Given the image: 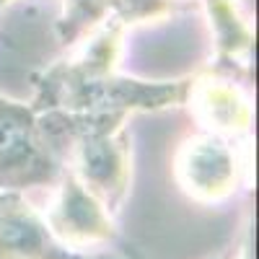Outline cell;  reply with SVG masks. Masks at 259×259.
Listing matches in <instances>:
<instances>
[{"label":"cell","mask_w":259,"mask_h":259,"mask_svg":"<svg viewBox=\"0 0 259 259\" xmlns=\"http://www.w3.org/2000/svg\"><path fill=\"white\" fill-rule=\"evenodd\" d=\"M171 6H174V0H112L106 16L130 29L135 24H143V21L163 18L171 11Z\"/></svg>","instance_id":"ba28073f"},{"label":"cell","mask_w":259,"mask_h":259,"mask_svg":"<svg viewBox=\"0 0 259 259\" xmlns=\"http://www.w3.org/2000/svg\"><path fill=\"white\" fill-rule=\"evenodd\" d=\"M244 163L233 138L200 133L182 140L174 153V179L187 197L215 205L228 200L241 182Z\"/></svg>","instance_id":"3957f363"},{"label":"cell","mask_w":259,"mask_h":259,"mask_svg":"<svg viewBox=\"0 0 259 259\" xmlns=\"http://www.w3.org/2000/svg\"><path fill=\"white\" fill-rule=\"evenodd\" d=\"M226 259H228V256H226Z\"/></svg>","instance_id":"9c48e42d"},{"label":"cell","mask_w":259,"mask_h":259,"mask_svg":"<svg viewBox=\"0 0 259 259\" xmlns=\"http://www.w3.org/2000/svg\"><path fill=\"white\" fill-rule=\"evenodd\" d=\"M184 104L189 106L192 117L202 124L205 133H215L223 138L246 135L254 122L249 96L233 78L221 73L189 78Z\"/></svg>","instance_id":"5b68a950"},{"label":"cell","mask_w":259,"mask_h":259,"mask_svg":"<svg viewBox=\"0 0 259 259\" xmlns=\"http://www.w3.org/2000/svg\"><path fill=\"white\" fill-rule=\"evenodd\" d=\"M0 259H70V251L21 192H0Z\"/></svg>","instance_id":"8992f818"},{"label":"cell","mask_w":259,"mask_h":259,"mask_svg":"<svg viewBox=\"0 0 259 259\" xmlns=\"http://www.w3.org/2000/svg\"><path fill=\"white\" fill-rule=\"evenodd\" d=\"M62 161L50 145L31 104L0 94V192L57 182Z\"/></svg>","instance_id":"7a4b0ae2"},{"label":"cell","mask_w":259,"mask_h":259,"mask_svg":"<svg viewBox=\"0 0 259 259\" xmlns=\"http://www.w3.org/2000/svg\"><path fill=\"white\" fill-rule=\"evenodd\" d=\"M31 109L70 112V114H106L130 119L135 112H161L182 106L189 78L148 83L112 73H85L68 60H60L36 78Z\"/></svg>","instance_id":"6da1fadb"},{"label":"cell","mask_w":259,"mask_h":259,"mask_svg":"<svg viewBox=\"0 0 259 259\" xmlns=\"http://www.w3.org/2000/svg\"><path fill=\"white\" fill-rule=\"evenodd\" d=\"M210 29L215 39V62L221 75H239L251 70L254 29L239 0H205Z\"/></svg>","instance_id":"52a82bcc"},{"label":"cell","mask_w":259,"mask_h":259,"mask_svg":"<svg viewBox=\"0 0 259 259\" xmlns=\"http://www.w3.org/2000/svg\"><path fill=\"white\" fill-rule=\"evenodd\" d=\"M45 223L65 249H83L114 239L109 210L68 168L60 174V187Z\"/></svg>","instance_id":"277c9868"}]
</instances>
